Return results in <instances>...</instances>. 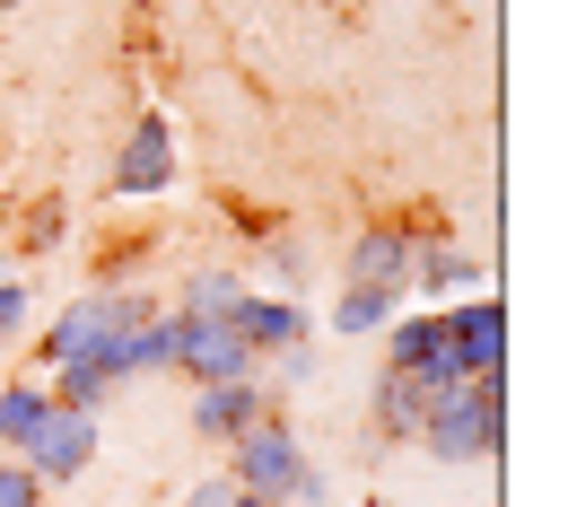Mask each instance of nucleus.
I'll return each mask as SVG.
<instances>
[{
    "mask_svg": "<svg viewBox=\"0 0 568 507\" xmlns=\"http://www.w3.org/2000/svg\"><path fill=\"white\" fill-rule=\"evenodd\" d=\"M428 236H455L446 227V211L437 202H420V211H385V219H367L351 236V290H376V297H412V254H420Z\"/></svg>",
    "mask_w": 568,
    "mask_h": 507,
    "instance_id": "obj_1",
    "label": "nucleus"
},
{
    "mask_svg": "<svg viewBox=\"0 0 568 507\" xmlns=\"http://www.w3.org/2000/svg\"><path fill=\"white\" fill-rule=\"evenodd\" d=\"M149 324V297H132V290H88V297H71L53 324H44V342H36V367L53 376V367H71V359H114V342L123 333H141Z\"/></svg>",
    "mask_w": 568,
    "mask_h": 507,
    "instance_id": "obj_2",
    "label": "nucleus"
},
{
    "mask_svg": "<svg viewBox=\"0 0 568 507\" xmlns=\"http://www.w3.org/2000/svg\"><path fill=\"white\" fill-rule=\"evenodd\" d=\"M498 437H507V394H498V376H473V385H455V394H428L420 446L437 464H481V455H498Z\"/></svg>",
    "mask_w": 568,
    "mask_h": 507,
    "instance_id": "obj_3",
    "label": "nucleus"
},
{
    "mask_svg": "<svg viewBox=\"0 0 568 507\" xmlns=\"http://www.w3.org/2000/svg\"><path fill=\"white\" fill-rule=\"evenodd\" d=\"M166 367L193 385H227V376H254L263 359L236 342L227 315H166Z\"/></svg>",
    "mask_w": 568,
    "mask_h": 507,
    "instance_id": "obj_4",
    "label": "nucleus"
},
{
    "mask_svg": "<svg viewBox=\"0 0 568 507\" xmlns=\"http://www.w3.org/2000/svg\"><path fill=\"white\" fill-rule=\"evenodd\" d=\"M306 473V446L288 429L281 412H263L245 437H227V481L236 490H254V499H288V481Z\"/></svg>",
    "mask_w": 568,
    "mask_h": 507,
    "instance_id": "obj_5",
    "label": "nucleus"
},
{
    "mask_svg": "<svg viewBox=\"0 0 568 507\" xmlns=\"http://www.w3.org/2000/svg\"><path fill=\"white\" fill-rule=\"evenodd\" d=\"M18 464L36 473V490H62V481H79V473L97 464V420H88V412H62V403H53V412H44V429L18 446Z\"/></svg>",
    "mask_w": 568,
    "mask_h": 507,
    "instance_id": "obj_6",
    "label": "nucleus"
},
{
    "mask_svg": "<svg viewBox=\"0 0 568 507\" xmlns=\"http://www.w3.org/2000/svg\"><path fill=\"white\" fill-rule=\"evenodd\" d=\"M105 184H114L123 202H141V193H166V184H175V123H166V114H141Z\"/></svg>",
    "mask_w": 568,
    "mask_h": 507,
    "instance_id": "obj_7",
    "label": "nucleus"
},
{
    "mask_svg": "<svg viewBox=\"0 0 568 507\" xmlns=\"http://www.w3.org/2000/svg\"><path fill=\"white\" fill-rule=\"evenodd\" d=\"M437 315H446V342H455L464 376H498L507 367V306L498 297H464V306H437Z\"/></svg>",
    "mask_w": 568,
    "mask_h": 507,
    "instance_id": "obj_8",
    "label": "nucleus"
},
{
    "mask_svg": "<svg viewBox=\"0 0 568 507\" xmlns=\"http://www.w3.org/2000/svg\"><path fill=\"white\" fill-rule=\"evenodd\" d=\"M263 412H272L263 376H227V385H202V403H193V437L227 446V437H245V429H254Z\"/></svg>",
    "mask_w": 568,
    "mask_h": 507,
    "instance_id": "obj_9",
    "label": "nucleus"
},
{
    "mask_svg": "<svg viewBox=\"0 0 568 507\" xmlns=\"http://www.w3.org/2000/svg\"><path fill=\"white\" fill-rule=\"evenodd\" d=\"M227 324H236V342H245V351H254V359H281V351H297V342H306V306H288V297H236V315H227Z\"/></svg>",
    "mask_w": 568,
    "mask_h": 507,
    "instance_id": "obj_10",
    "label": "nucleus"
},
{
    "mask_svg": "<svg viewBox=\"0 0 568 507\" xmlns=\"http://www.w3.org/2000/svg\"><path fill=\"white\" fill-rule=\"evenodd\" d=\"M367 420H376V437H385V446H412V437H420V420H428V394L403 376V367H376Z\"/></svg>",
    "mask_w": 568,
    "mask_h": 507,
    "instance_id": "obj_11",
    "label": "nucleus"
},
{
    "mask_svg": "<svg viewBox=\"0 0 568 507\" xmlns=\"http://www.w3.org/2000/svg\"><path fill=\"white\" fill-rule=\"evenodd\" d=\"M114 385H123V376H114V359H71V367H53V376H44V394H53L62 412H88V420L114 403Z\"/></svg>",
    "mask_w": 568,
    "mask_h": 507,
    "instance_id": "obj_12",
    "label": "nucleus"
},
{
    "mask_svg": "<svg viewBox=\"0 0 568 507\" xmlns=\"http://www.w3.org/2000/svg\"><path fill=\"white\" fill-rule=\"evenodd\" d=\"M473 281H481V263H473V254H464V245H455V236H428L420 254H412V290H420V297H446V290H473Z\"/></svg>",
    "mask_w": 568,
    "mask_h": 507,
    "instance_id": "obj_13",
    "label": "nucleus"
},
{
    "mask_svg": "<svg viewBox=\"0 0 568 507\" xmlns=\"http://www.w3.org/2000/svg\"><path fill=\"white\" fill-rule=\"evenodd\" d=\"M44 412H53L44 376H0V446H9V455H18L27 437L44 429Z\"/></svg>",
    "mask_w": 568,
    "mask_h": 507,
    "instance_id": "obj_14",
    "label": "nucleus"
},
{
    "mask_svg": "<svg viewBox=\"0 0 568 507\" xmlns=\"http://www.w3.org/2000/svg\"><path fill=\"white\" fill-rule=\"evenodd\" d=\"M236 297H245L236 272H193L184 281V315H236Z\"/></svg>",
    "mask_w": 568,
    "mask_h": 507,
    "instance_id": "obj_15",
    "label": "nucleus"
},
{
    "mask_svg": "<svg viewBox=\"0 0 568 507\" xmlns=\"http://www.w3.org/2000/svg\"><path fill=\"white\" fill-rule=\"evenodd\" d=\"M53 245H62V193H44V202L18 211V254H53Z\"/></svg>",
    "mask_w": 568,
    "mask_h": 507,
    "instance_id": "obj_16",
    "label": "nucleus"
},
{
    "mask_svg": "<svg viewBox=\"0 0 568 507\" xmlns=\"http://www.w3.org/2000/svg\"><path fill=\"white\" fill-rule=\"evenodd\" d=\"M333 324H342V333H385V324H394V297H376V290H342Z\"/></svg>",
    "mask_w": 568,
    "mask_h": 507,
    "instance_id": "obj_17",
    "label": "nucleus"
},
{
    "mask_svg": "<svg viewBox=\"0 0 568 507\" xmlns=\"http://www.w3.org/2000/svg\"><path fill=\"white\" fill-rule=\"evenodd\" d=\"M18 324H27V290H18V281H0V342H9Z\"/></svg>",
    "mask_w": 568,
    "mask_h": 507,
    "instance_id": "obj_18",
    "label": "nucleus"
},
{
    "mask_svg": "<svg viewBox=\"0 0 568 507\" xmlns=\"http://www.w3.org/2000/svg\"><path fill=\"white\" fill-rule=\"evenodd\" d=\"M184 507H236V481H227V473H211V481H202Z\"/></svg>",
    "mask_w": 568,
    "mask_h": 507,
    "instance_id": "obj_19",
    "label": "nucleus"
},
{
    "mask_svg": "<svg viewBox=\"0 0 568 507\" xmlns=\"http://www.w3.org/2000/svg\"><path fill=\"white\" fill-rule=\"evenodd\" d=\"M236 507H281V499H254V490H236Z\"/></svg>",
    "mask_w": 568,
    "mask_h": 507,
    "instance_id": "obj_20",
    "label": "nucleus"
},
{
    "mask_svg": "<svg viewBox=\"0 0 568 507\" xmlns=\"http://www.w3.org/2000/svg\"><path fill=\"white\" fill-rule=\"evenodd\" d=\"M358 507H394V499H358Z\"/></svg>",
    "mask_w": 568,
    "mask_h": 507,
    "instance_id": "obj_21",
    "label": "nucleus"
},
{
    "mask_svg": "<svg viewBox=\"0 0 568 507\" xmlns=\"http://www.w3.org/2000/svg\"><path fill=\"white\" fill-rule=\"evenodd\" d=\"M0 9H27V0H0Z\"/></svg>",
    "mask_w": 568,
    "mask_h": 507,
    "instance_id": "obj_22",
    "label": "nucleus"
}]
</instances>
